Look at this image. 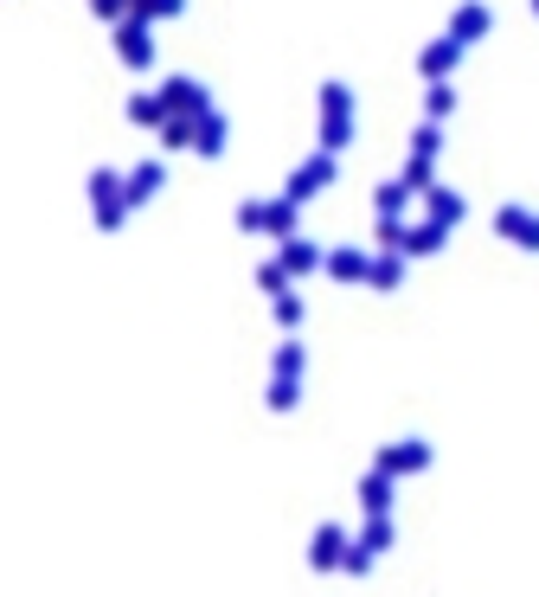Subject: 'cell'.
<instances>
[{"label":"cell","instance_id":"obj_4","mask_svg":"<svg viewBox=\"0 0 539 597\" xmlns=\"http://www.w3.org/2000/svg\"><path fill=\"white\" fill-rule=\"evenodd\" d=\"M167 187V161H142V167H129V206H148L154 193Z\"/></svg>","mask_w":539,"mask_h":597},{"label":"cell","instance_id":"obj_9","mask_svg":"<svg viewBox=\"0 0 539 597\" xmlns=\"http://www.w3.org/2000/svg\"><path fill=\"white\" fill-rule=\"evenodd\" d=\"M321 180H328V161H315V167H308V174H296V180H289V193H315Z\"/></svg>","mask_w":539,"mask_h":597},{"label":"cell","instance_id":"obj_8","mask_svg":"<svg viewBox=\"0 0 539 597\" xmlns=\"http://www.w3.org/2000/svg\"><path fill=\"white\" fill-rule=\"evenodd\" d=\"M174 13H187V0H135V20H174Z\"/></svg>","mask_w":539,"mask_h":597},{"label":"cell","instance_id":"obj_6","mask_svg":"<svg viewBox=\"0 0 539 597\" xmlns=\"http://www.w3.org/2000/svg\"><path fill=\"white\" fill-rule=\"evenodd\" d=\"M129 122H148V129H161V122H167V97H161V90H142V97H129Z\"/></svg>","mask_w":539,"mask_h":597},{"label":"cell","instance_id":"obj_1","mask_svg":"<svg viewBox=\"0 0 539 597\" xmlns=\"http://www.w3.org/2000/svg\"><path fill=\"white\" fill-rule=\"evenodd\" d=\"M90 206H97V225L103 232H116L122 219H129V174H116V167H97L90 174Z\"/></svg>","mask_w":539,"mask_h":597},{"label":"cell","instance_id":"obj_2","mask_svg":"<svg viewBox=\"0 0 539 597\" xmlns=\"http://www.w3.org/2000/svg\"><path fill=\"white\" fill-rule=\"evenodd\" d=\"M116 52H122V65H129V71H148L154 65V26L129 13V20L116 26Z\"/></svg>","mask_w":539,"mask_h":597},{"label":"cell","instance_id":"obj_7","mask_svg":"<svg viewBox=\"0 0 539 597\" xmlns=\"http://www.w3.org/2000/svg\"><path fill=\"white\" fill-rule=\"evenodd\" d=\"M315 264H321V251L308 238H289L283 244V270H315Z\"/></svg>","mask_w":539,"mask_h":597},{"label":"cell","instance_id":"obj_5","mask_svg":"<svg viewBox=\"0 0 539 597\" xmlns=\"http://www.w3.org/2000/svg\"><path fill=\"white\" fill-rule=\"evenodd\" d=\"M225 116L219 110H206V116H199V129H193V148H199V155H206V161H219L225 155Z\"/></svg>","mask_w":539,"mask_h":597},{"label":"cell","instance_id":"obj_3","mask_svg":"<svg viewBox=\"0 0 539 597\" xmlns=\"http://www.w3.org/2000/svg\"><path fill=\"white\" fill-rule=\"evenodd\" d=\"M161 97H167V116H206L212 110V90L199 78H167Z\"/></svg>","mask_w":539,"mask_h":597}]
</instances>
